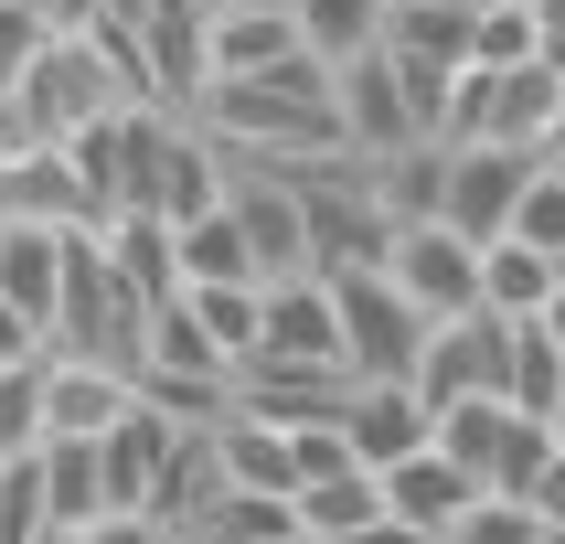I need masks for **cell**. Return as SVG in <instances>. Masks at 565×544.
Returning a JSON list of instances; mask_svg holds the SVG:
<instances>
[{"mask_svg": "<svg viewBox=\"0 0 565 544\" xmlns=\"http://www.w3.org/2000/svg\"><path fill=\"white\" fill-rule=\"evenodd\" d=\"M171 256H182V288H224V278H267L246 246V224L224 214V203H203V214L171 224Z\"/></svg>", "mask_w": 565, "mask_h": 544, "instance_id": "20", "label": "cell"}, {"mask_svg": "<svg viewBox=\"0 0 565 544\" xmlns=\"http://www.w3.org/2000/svg\"><path fill=\"white\" fill-rule=\"evenodd\" d=\"M32 352H54V342H43V320L0 299V363H32Z\"/></svg>", "mask_w": 565, "mask_h": 544, "instance_id": "35", "label": "cell"}, {"mask_svg": "<svg viewBox=\"0 0 565 544\" xmlns=\"http://www.w3.org/2000/svg\"><path fill=\"white\" fill-rule=\"evenodd\" d=\"M256 352H278V363H342V310H331V278H320V267L267 278V342Z\"/></svg>", "mask_w": 565, "mask_h": 544, "instance_id": "14", "label": "cell"}, {"mask_svg": "<svg viewBox=\"0 0 565 544\" xmlns=\"http://www.w3.org/2000/svg\"><path fill=\"white\" fill-rule=\"evenodd\" d=\"M502 235H523V246H544L565 267V171H544V160H534V182H523V203H512Z\"/></svg>", "mask_w": 565, "mask_h": 544, "instance_id": "32", "label": "cell"}, {"mask_svg": "<svg viewBox=\"0 0 565 544\" xmlns=\"http://www.w3.org/2000/svg\"><path fill=\"white\" fill-rule=\"evenodd\" d=\"M192 299V320H203V342L246 374L256 363V342H267V278H224V288H182Z\"/></svg>", "mask_w": 565, "mask_h": 544, "instance_id": "24", "label": "cell"}, {"mask_svg": "<svg viewBox=\"0 0 565 544\" xmlns=\"http://www.w3.org/2000/svg\"><path fill=\"white\" fill-rule=\"evenodd\" d=\"M384 278L406 288L427 320H459V310H480V246L459 235L448 214H427V224H395V256H384Z\"/></svg>", "mask_w": 565, "mask_h": 544, "instance_id": "5", "label": "cell"}, {"mask_svg": "<svg viewBox=\"0 0 565 544\" xmlns=\"http://www.w3.org/2000/svg\"><path fill=\"white\" fill-rule=\"evenodd\" d=\"M171 448H182V416H160L150 395H128V416L96 438V459H107V502H118V512H150L160 470H171Z\"/></svg>", "mask_w": 565, "mask_h": 544, "instance_id": "13", "label": "cell"}, {"mask_svg": "<svg viewBox=\"0 0 565 544\" xmlns=\"http://www.w3.org/2000/svg\"><path fill=\"white\" fill-rule=\"evenodd\" d=\"M331 107H342V150H406L416 139V107H406V75H395V54H352V64H331Z\"/></svg>", "mask_w": 565, "mask_h": 544, "instance_id": "7", "label": "cell"}, {"mask_svg": "<svg viewBox=\"0 0 565 544\" xmlns=\"http://www.w3.org/2000/svg\"><path fill=\"white\" fill-rule=\"evenodd\" d=\"M534 512L565 523V427H555V448H544V470H534Z\"/></svg>", "mask_w": 565, "mask_h": 544, "instance_id": "36", "label": "cell"}, {"mask_svg": "<svg viewBox=\"0 0 565 544\" xmlns=\"http://www.w3.org/2000/svg\"><path fill=\"white\" fill-rule=\"evenodd\" d=\"M160 0H96V22H150Z\"/></svg>", "mask_w": 565, "mask_h": 544, "instance_id": "41", "label": "cell"}, {"mask_svg": "<svg viewBox=\"0 0 565 544\" xmlns=\"http://www.w3.org/2000/svg\"><path fill=\"white\" fill-rule=\"evenodd\" d=\"M0 299L32 310L43 342H54V299H64V235L54 224H0Z\"/></svg>", "mask_w": 565, "mask_h": 544, "instance_id": "19", "label": "cell"}, {"mask_svg": "<svg viewBox=\"0 0 565 544\" xmlns=\"http://www.w3.org/2000/svg\"><path fill=\"white\" fill-rule=\"evenodd\" d=\"M32 11H43L54 32H86V22H96V0H32Z\"/></svg>", "mask_w": 565, "mask_h": 544, "instance_id": "39", "label": "cell"}, {"mask_svg": "<svg viewBox=\"0 0 565 544\" xmlns=\"http://www.w3.org/2000/svg\"><path fill=\"white\" fill-rule=\"evenodd\" d=\"M171 544H214V534H171Z\"/></svg>", "mask_w": 565, "mask_h": 544, "instance_id": "46", "label": "cell"}, {"mask_svg": "<svg viewBox=\"0 0 565 544\" xmlns=\"http://www.w3.org/2000/svg\"><path fill=\"white\" fill-rule=\"evenodd\" d=\"M288 22H299V54L352 64L384 43V0H288Z\"/></svg>", "mask_w": 565, "mask_h": 544, "instance_id": "25", "label": "cell"}, {"mask_svg": "<svg viewBox=\"0 0 565 544\" xmlns=\"http://www.w3.org/2000/svg\"><path fill=\"white\" fill-rule=\"evenodd\" d=\"M534 160H544V171H565V96H555V118H544V139H534Z\"/></svg>", "mask_w": 565, "mask_h": 544, "instance_id": "40", "label": "cell"}, {"mask_svg": "<svg viewBox=\"0 0 565 544\" xmlns=\"http://www.w3.org/2000/svg\"><path fill=\"white\" fill-rule=\"evenodd\" d=\"M331 310H342V363L352 384H406L416 342H427V310L384 267H331Z\"/></svg>", "mask_w": 565, "mask_h": 544, "instance_id": "3", "label": "cell"}, {"mask_svg": "<svg viewBox=\"0 0 565 544\" xmlns=\"http://www.w3.org/2000/svg\"><path fill=\"white\" fill-rule=\"evenodd\" d=\"M43 448V352L32 363H0V459Z\"/></svg>", "mask_w": 565, "mask_h": 544, "instance_id": "31", "label": "cell"}, {"mask_svg": "<svg viewBox=\"0 0 565 544\" xmlns=\"http://www.w3.org/2000/svg\"><path fill=\"white\" fill-rule=\"evenodd\" d=\"M534 32H544V64H565V0H534Z\"/></svg>", "mask_w": 565, "mask_h": 544, "instance_id": "38", "label": "cell"}, {"mask_svg": "<svg viewBox=\"0 0 565 544\" xmlns=\"http://www.w3.org/2000/svg\"><path fill=\"white\" fill-rule=\"evenodd\" d=\"M544 299H555V256L523 246V235H491V246H480V310L491 320H534Z\"/></svg>", "mask_w": 565, "mask_h": 544, "instance_id": "21", "label": "cell"}, {"mask_svg": "<svg viewBox=\"0 0 565 544\" xmlns=\"http://www.w3.org/2000/svg\"><path fill=\"white\" fill-rule=\"evenodd\" d=\"M86 544H171V523L160 512H107V523H86Z\"/></svg>", "mask_w": 565, "mask_h": 544, "instance_id": "34", "label": "cell"}, {"mask_svg": "<svg viewBox=\"0 0 565 544\" xmlns=\"http://www.w3.org/2000/svg\"><path fill=\"white\" fill-rule=\"evenodd\" d=\"M32 544H86V534H75V523H43V534H32Z\"/></svg>", "mask_w": 565, "mask_h": 544, "instance_id": "43", "label": "cell"}, {"mask_svg": "<svg viewBox=\"0 0 565 544\" xmlns=\"http://www.w3.org/2000/svg\"><path fill=\"white\" fill-rule=\"evenodd\" d=\"M374 480H384V512H395V523H427V534H448V523H459V502L480 491L459 459H438V438L416 448V459H395V470H374Z\"/></svg>", "mask_w": 565, "mask_h": 544, "instance_id": "17", "label": "cell"}, {"mask_svg": "<svg viewBox=\"0 0 565 544\" xmlns=\"http://www.w3.org/2000/svg\"><path fill=\"white\" fill-rule=\"evenodd\" d=\"M544 544H565V523H544Z\"/></svg>", "mask_w": 565, "mask_h": 544, "instance_id": "45", "label": "cell"}, {"mask_svg": "<svg viewBox=\"0 0 565 544\" xmlns=\"http://www.w3.org/2000/svg\"><path fill=\"white\" fill-rule=\"evenodd\" d=\"M384 54L470 64V11H459V0H384Z\"/></svg>", "mask_w": 565, "mask_h": 544, "instance_id": "26", "label": "cell"}, {"mask_svg": "<svg viewBox=\"0 0 565 544\" xmlns=\"http://www.w3.org/2000/svg\"><path fill=\"white\" fill-rule=\"evenodd\" d=\"M0 171H11V139H0Z\"/></svg>", "mask_w": 565, "mask_h": 544, "instance_id": "47", "label": "cell"}, {"mask_svg": "<svg viewBox=\"0 0 565 544\" xmlns=\"http://www.w3.org/2000/svg\"><path fill=\"white\" fill-rule=\"evenodd\" d=\"M299 54V22H288V0H224V11H203V75L214 86H235V75H267V64ZM203 86V96H214Z\"/></svg>", "mask_w": 565, "mask_h": 544, "instance_id": "12", "label": "cell"}, {"mask_svg": "<svg viewBox=\"0 0 565 544\" xmlns=\"http://www.w3.org/2000/svg\"><path fill=\"white\" fill-rule=\"evenodd\" d=\"M203 534L214 544H288L299 512H288V491H224V502L203 512Z\"/></svg>", "mask_w": 565, "mask_h": 544, "instance_id": "28", "label": "cell"}, {"mask_svg": "<svg viewBox=\"0 0 565 544\" xmlns=\"http://www.w3.org/2000/svg\"><path fill=\"white\" fill-rule=\"evenodd\" d=\"M288 512H299V534H310V544H352V534L384 512V480L363 470V459H342V470L299 480V491H288Z\"/></svg>", "mask_w": 565, "mask_h": 544, "instance_id": "18", "label": "cell"}, {"mask_svg": "<svg viewBox=\"0 0 565 544\" xmlns=\"http://www.w3.org/2000/svg\"><path fill=\"white\" fill-rule=\"evenodd\" d=\"M43 512L75 523V534L118 512V502H107V459H96V438H43Z\"/></svg>", "mask_w": 565, "mask_h": 544, "instance_id": "22", "label": "cell"}, {"mask_svg": "<svg viewBox=\"0 0 565 544\" xmlns=\"http://www.w3.org/2000/svg\"><path fill=\"white\" fill-rule=\"evenodd\" d=\"M544 32H534V0H491L470 11V64H534Z\"/></svg>", "mask_w": 565, "mask_h": 544, "instance_id": "30", "label": "cell"}, {"mask_svg": "<svg viewBox=\"0 0 565 544\" xmlns=\"http://www.w3.org/2000/svg\"><path fill=\"white\" fill-rule=\"evenodd\" d=\"M342 438H352V459H363V470H395V459H416V448L438 438V416H427V395H416V384H352Z\"/></svg>", "mask_w": 565, "mask_h": 544, "instance_id": "15", "label": "cell"}, {"mask_svg": "<svg viewBox=\"0 0 565 544\" xmlns=\"http://www.w3.org/2000/svg\"><path fill=\"white\" fill-rule=\"evenodd\" d=\"M214 470H224V491H299V448H288L278 416L224 406L214 416Z\"/></svg>", "mask_w": 565, "mask_h": 544, "instance_id": "16", "label": "cell"}, {"mask_svg": "<svg viewBox=\"0 0 565 544\" xmlns=\"http://www.w3.org/2000/svg\"><path fill=\"white\" fill-rule=\"evenodd\" d=\"M139 395L128 363H86V352H43V438H107Z\"/></svg>", "mask_w": 565, "mask_h": 544, "instance_id": "8", "label": "cell"}, {"mask_svg": "<svg viewBox=\"0 0 565 544\" xmlns=\"http://www.w3.org/2000/svg\"><path fill=\"white\" fill-rule=\"evenodd\" d=\"M534 320H544V331H555V342H565V267H555V299H544Z\"/></svg>", "mask_w": 565, "mask_h": 544, "instance_id": "42", "label": "cell"}, {"mask_svg": "<svg viewBox=\"0 0 565 544\" xmlns=\"http://www.w3.org/2000/svg\"><path fill=\"white\" fill-rule=\"evenodd\" d=\"M523 182H534V150H491V139H480V150H448V203L438 214L459 224L470 246H491L512 224V203H523Z\"/></svg>", "mask_w": 565, "mask_h": 544, "instance_id": "11", "label": "cell"}, {"mask_svg": "<svg viewBox=\"0 0 565 544\" xmlns=\"http://www.w3.org/2000/svg\"><path fill=\"white\" fill-rule=\"evenodd\" d=\"M502 374H512V320L459 310V320H427L406 384L427 395V416H438V406H470V395H502Z\"/></svg>", "mask_w": 565, "mask_h": 544, "instance_id": "4", "label": "cell"}, {"mask_svg": "<svg viewBox=\"0 0 565 544\" xmlns=\"http://www.w3.org/2000/svg\"><path fill=\"white\" fill-rule=\"evenodd\" d=\"M459 11H491V0H459Z\"/></svg>", "mask_w": 565, "mask_h": 544, "instance_id": "48", "label": "cell"}, {"mask_svg": "<svg viewBox=\"0 0 565 544\" xmlns=\"http://www.w3.org/2000/svg\"><path fill=\"white\" fill-rule=\"evenodd\" d=\"M224 214L246 224V246H256L267 278H299V267H310V224H299V192H288L278 160H235L224 150Z\"/></svg>", "mask_w": 565, "mask_h": 544, "instance_id": "6", "label": "cell"}, {"mask_svg": "<svg viewBox=\"0 0 565 544\" xmlns=\"http://www.w3.org/2000/svg\"><path fill=\"white\" fill-rule=\"evenodd\" d=\"M352 544H448V534H427V523H395V512H374Z\"/></svg>", "mask_w": 565, "mask_h": 544, "instance_id": "37", "label": "cell"}, {"mask_svg": "<svg viewBox=\"0 0 565 544\" xmlns=\"http://www.w3.org/2000/svg\"><path fill=\"white\" fill-rule=\"evenodd\" d=\"M363 171H374V203H384L395 224H427V214L448 203V150H438V139H406V150H374Z\"/></svg>", "mask_w": 565, "mask_h": 544, "instance_id": "23", "label": "cell"}, {"mask_svg": "<svg viewBox=\"0 0 565 544\" xmlns=\"http://www.w3.org/2000/svg\"><path fill=\"white\" fill-rule=\"evenodd\" d=\"M288 544H310V534H288Z\"/></svg>", "mask_w": 565, "mask_h": 544, "instance_id": "49", "label": "cell"}, {"mask_svg": "<svg viewBox=\"0 0 565 544\" xmlns=\"http://www.w3.org/2000/svg\"><path fill=\"white\" fill-rule=\"evenodd\" d=\"M555 374H565V342L544 331V320H512V374H502V406L555 416Z\"/></svg>", "mask_w": 565, "mask_h": 544, "instance_id": "27", "label": "cell"}, {"mask_svg": "<svg viewBox=\"0 0 565 544\" xmlns=\"http://www.w3.org/2000/svg\"><path fill=\"white\" fill-rule=\"evenodd\" d=\"M150 310L128 288V267L107 256V235H64V299H54V352H86V363H128L139 374V342H150Z\"/></svg>", "mask_w": 565, "mask_h": 544, "instance_id": "2", "label": "cell"}, {"mask_svg": "<svg viewBox=\"0 0 565 544\" xmlns=\"http://www.w3.org/2000/svg\"><path fill=\"white\" fill-rule=\"evenodd\" d=\"M0 224H54V235H86L96 214V192L86 171H75V150H11V171H0Z\"/></svg>", "mask_w": 565, "mask_h": 544, "instance_id": "10", "label": "cell"}, {"mask_svg": "<svg viewBox=\"0 0 565 544\" xmlns=\"http://www.w3.org/2000/svg\"><path fill=\"white\" fill-rule=\"evenodd\" d=\"M192 118L214 128L235 160L342 150V107H331V64H320V54H288V64H267V75H235V86H214Z\"/></svg>", "mask_w": 565, "mask_h": 544, "instance_id": "1", "label": "cell"}, {"mask_svg": "<svg viewBox=\"0 0 565 544\" xmlns=\"http://www.w3.org/2000/svg\"><path fill=\"white\" fill-rule=\"evenodd\" d=\"M448 544H544V512L523 491H470L459 523H448Z\"/></svg>", "mask_w": 565, "mask_h": 544, "instance_id": "29", "label": "cell"}, {"mask_svg": "<svg viewBox=\"0 0 565 544\" xmlns=\"http://www.w3.org/2000/svg\"><path fill=\"white\" fill-rule=\"evenodd\" d=\"M235 406L278 416L288 438H299V427H342V406H352V374H342V363H278V352H256L246 374H235Z\"/></svg>", "mask_w": 565, "mask_h": 544, "instance_id": "9", "label": "cell"}, {"mask_svg": "<svg viewBox=\"0 0 565 544\" xmlns=\"http://www.w3.org/2000/svg\"><path fill=\"white\" fill-rule=\"evenodd\" d=\"M43 43H54V22H43L32 0H0V96H11L32 64H43Z\"/></svg>", "mask_w": 565, "mask_h": 544, "instance_id": "33", "label": "cell"}, {"mask_svg": "<svg viewBox=\"0 0 565 544\" xmlns=\"http://www.w3.org/2000/svg\"><path fill=\"white\" fill-rule=\"evenodd\" d=\"M555 427H565V374H555Z\"/></svg>", "mask_w": 565, "mask_h": 544, "instance_id": "44", "label": "cell"}]
</instances>
